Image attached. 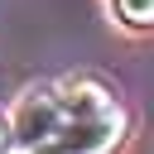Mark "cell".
<instances>
[{
    "label": "cell",
    "instance_id": "cell-1",
    "mask_svg": "<svg viewBox=\"0 0 154 154\" xmlns=\"http://www.w3.org/2000/svg\"><path fill=\"white\" fill-rule=\"evenodd\" d=\"M58 130H63V96H58V87H34V91H24L19 106H14V120H10V140L24 144V149H38V144H48Z\"/></svg>",
    "mask_w": 154,
    "mask_h": 154
},
{
    "label": "cell",
    "instance_id": "cell-3",
    "mask_svg": "<svg viewBox=\"0 0 154 154\" xmlns=\"http://www.w3.org/2000/svg\"><path fill=\"white\" fill-rule=\"evenodd\" d=\"M58 96H63V120H67V116H101V111H116L111 87L96 82V77H67V82L58 87Z\"/></svg>",
    "mask_w": 154,
    "mask_h": 154
},
{
    "label": "cell",
    "instance_id": "cell-2",
    "mask_svg": "<svg viewBox=\"0 0 154 154\" xmlns=\"http://www.w3.org/2000/svg\"><path fill=\"white\" fill-rule=\"evenodd\" d=\"M120 135H125V116L116 106V111H101V116H67L63 130L53 135V144L63 154H106Z\"/></svg>",
    "mask_w": 154,
    "mask_h": 154
},
{
    "label": "cell",
    "instance_id": "cell-4",
    "mask_svg": "<svg viewBox=\"0 0 154 154\" xmlns=\"http://www.w3.org/2000/svg\"><path fill=\"white\" fill-rule=\"evenodd\" d=\"M116 19L130 24V29H149L154 24V0H111Z\"/></svg>",
    "mask_w": 154,
    "mask_h": 154
},
{
    "label": "cell",
    "instance_id": "cell-5",
    "mask_svg": "<svg viewBox=\"0 0 154 154\" xmlns=\"http://www.w3.org/2000/svg\"><path fill=\"white\" fill-rule=\"evenodd\" d=\"M5 144H10V135H5V125H0V149H5Z\"/></svg>",
    "mask_w": 154,
    "mask_h": 154
}]
</instances>
